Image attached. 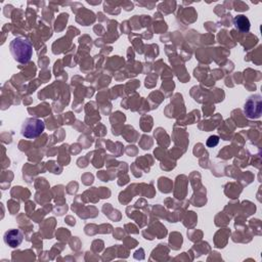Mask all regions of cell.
I'll use <instances>...</instances> for the list:
<instances>
[{
  "instance_id": "6da1fadb",
  "label": "cell",
  "mask_w": 262,
  "mask_h": 262,
  "mask_svg": "<svg viewBox=\"0 0 262 262\" xmlns=\"http://www.w3.org/2000/svg\"><path fill=\"white\" fill-rule=\"evenodd\" d=\"M9 50L13 59L18 63H28L33 55L32 43L21 37H16L9 43Z\"/></svg>"
},
{
  "instance_id": "7a4b0ae2",
  "label": "cell",
  "mask_w": 262,
  "mask_h": 262,
  "mask_svg": "<svg viewBox=\"0 0 262 262\" xmlns=\"http://www.w3.org/2000/svg\"><path fill=\"white\" fill-rule=\"evenodd\" d=\"M44 129H45V124L42 120L38 118H28L21 124L20 134L25 138L33 139L41 135Z\"/></svg>"
},
{
  "instance_id": "3957f363",
  "label": "cell",
  "mask_w": 262,
  "mask_h": 262,
  "mask_svg": "<svg viewBox=\"0 0 262 262\" xmlns=\"http://www.w3.org/2000/svg\"><path fill=\"white\" fill-rule=\"evenodd\" d=\"M244 112L250 119H257L262 112V98L259 94H254L248 97L244 105Z\"/></svg>"
},
{
  "instance_id": "277c9868",
  "label": "cell",
  "mask_w": 262,
  "mask_h": 262,
  "mask_svg": "<svg viewBox=\"0 0 262 262\" xmlns=\"http://www.w3.org/2000/svg\"><path fill=\"white\" fill-rule=\"evenodd\" d=\"M23 239H24L23 232L16 228L7 230L3 236V241H4L5 245H7L8 247H11V248L18 247L21 244Z\"/></svg>"
},
{
  "instance_id": "5b68a950",
  "label": "cell",
  "mask_w": 262,
  "mask_h": 262,
  "mask_svg": "<svg viewBox=\"0 0 262 262\" xmlns=\"http://www.w3.org/2000/svg\"><path fill=\"white\" fill-rule=\"evenodd\" d=\"M233 25L241 32H248L250 30V20L244 14H238L233 18Z\"/></svg>"
},
{
  "instance_id": "8992f818",
  "label": "cell",
  "mask_w": 262,
  "mask_h": 262,
  "mask_svg": "<svg viewBox=\"0 0 262 262\" xmlns=\"http://www.w3.org/2000/svg\"><path fill=\"white\" fill-rule=\"evenodd\" d=\"M218 142H219V137H218L217 135H212V136H210V137L207 139L206 144H207V146H209V147H214V146H216V145L218 144Z\"/></svg>"
}]
</instances>
